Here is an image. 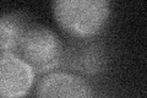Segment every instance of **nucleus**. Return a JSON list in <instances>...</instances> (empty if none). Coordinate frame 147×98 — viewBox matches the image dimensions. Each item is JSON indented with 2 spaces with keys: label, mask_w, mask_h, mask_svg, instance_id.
Wrapping results in <instances>:
<instances>
[{
  "label": "nucleus",
  "mask_w": 147,
  "mask_h": 98,
  "mask_svg": "<svg viewBox=\"0 0 147 98\" xmlns=\"http://www.w3.org/2000/svg\"><path fill=\"white\" fill-rule=\"evenodd\" d=\"M57 23L76 38L93 37L104 28L110 14L109 0H53Z\"/></svg>",
  "instance_id": "obj_1"
},
{
  "label": "nucleus",
  "mask_w": 147,
  "mask_h": 98,
  "mask_svg": "<svg viewBox=\"0 0 147 98\" xmlns=\"http://www.w3.org/2000/svg\"><path fill=\"white\" fill-rule=\"evenodd\" d=\"M18 52L34 71L44 72L59 64L63 55V45L52 30L34 25L27 28Z\"/></svg>",
  "instance_id": "obj_2"
},
{
  "label": "nucleus",
  "mask_w": 147,
  "mask_h": 98,
  "mask_svg": "<svg viewBox=\"0 0 147 98\" xmlns=\"http://www.w3.org/2000/svg\"><path fill=\"white\" fill-rule=\"evenodd\" d=\"M34 80V70L12 53H0V98L26 96Z\"/></svg>",
  "instance_id": "obj_3"
},
{
  "label": "nucleus",
  "mask_w": 147,
  "mask_h": 98,
  "mask_svg": "<svg viewBox=\"0 0 147 98\" xmlns=\"http://www.w3.org/2000/svg\"><path fill=\"white\" fill-rule=\"evenodd\" d=\"M38 97L85 98L92 96L88 83L79 76L66 72H53L44 76L36 88Z\"/></svg>",
  "instance_id": "obj_4"
},
{
  "label": "nucleus",
  "mask_w": 147,
  "mask_h": 98,
  "mask_svg": "<svg viewBox=\"0 0 147 98\" xmlns=\"http://www.w3.org/2000/svg\"><path fill=\"white\" fill-rule=\"evenodd\" d=\"M28 27L27 18L20 12L0 15V53L16 54Z\"/></svg>",
  "instance_id": "obj_5"
}]
</instances>
